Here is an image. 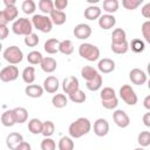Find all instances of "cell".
<instances>
[{
	"label": "cell",
	"instance_id": "obj_49",
	"mask_svg": "<svg viewBox=\"0 0 150 150\" xmlns=\"http://www.w3.org/2000/svg\"><path fill=\"white\" fill-rule=\"evenodd\" d=\"M141 13H142V15H143L145 19H149V18H150V2L145 4V5L142 7Z\"/></svg>",
	"mask_w": 150,
	"mask_h": 150
},
{
	"label": "cell",
	"instance_id": "obj_30",
	"mask_svg": "<svg viewBox=\"0 0 150 150\" xmlns=\"http://www.w3.org/2000/svg\"><path fill=\"white\" fill-rule=\"evenodd\" d=\"M59 52L63 55H71L74 52V46L70 40H62L59 45Z\"/></svg>",
	"mask_w": 150,
	"mask_h": 150
},
{
	"label": "cell",
	"instance_id": "obj_36",
	"mask_svg": "<svg viewBox=\"0 0 150 150\" xmlns=\"http://www.w3.org/2000/svg\"><path fill=\"white\" fill-rule=\"evenodd\" d=\"M39 9L45 14H50V12L54 9V5H53V1L52 0H40L39 4Z\"/></svg>",
	"mask_w": 150,
	"mask_h": 150
},
{
	"label": "cell",
	"instance_id": "obj_33",
	"mask_svg": "<svg viewBox=\"0 0 150 150\" xmlns=\"http://www.w3.org/2000/svg\"><path fill=\"white\" fill-rule=\"evenodd\" d=\"M110 48L115 54L121 55V54H125L129 50V43H128V41H123L120 43H111Z\"/></svg>",
	"mask_w": 150,
	"mask_h": 150
},
{
	"label": "cell",
	"instance_id": "obj_27",
	"mask_svg": "<svg viewBox=\"0 0 150 150\" xmlns=\"http://www.w3.org/2000/svg\"><path fill=\"white\" fill-rule=\"evenodd\" d=\"M52 104L57 109H62L68 104V98L64 94H55L52 98Z\"/></svg>",
	"mask_w": 150,
	"mask_h": 150
},
{
	"label": "cell",
	"instance_id": "obj_50",
	"mask_svg": "<svg viewBox=\"0 0 150 150\" xmlns=\"http://www.w3.org/2000/svg\"><path fill=\"white\" fill-rule=\"evenodd\" d=\"M9 34V29L7 26H0V41L5 40Z\"/></svg>",
	"mask_w": 150,
	"mask_h": 150
},
{
	"label": "cell",
	"instance_id": "obj_21",
	"mask_svg": "<svg viewBox=\"0 0 150 150\" xmlns=\"http://www.w3.org/2000/svg\"><path fill=\"white\" fill-rule=\"evenodd\" d=\"M0 121H1V124L4 127H8V128L9 127H13L14 124H16L13 109L12 110H6L5 112H2V115L0 117Z\"/></svg>",
	"mask_w": 150,
	"mask_h": 150
},
{
	"label": "cell",
	"instance_id": "obj_55",
	"mask_svg": "<svg viewBox=\"0 0 150 150\" xmlns=\"http://www.w3.org/2000/svg\"><path fill=\"white\" fill-rule=\"evenodd\" d=\"M4 4H5V7H12V6H16L15 4V0H4Z\"/></svg>",
	"mask_w": 150,
	"mask_h": 150
},
{
	"label": "cell",
	"instance_id": "obj_1",
	"mask_svg": "<svg viewBox=\"0 0 150 150\" xmlns=\"http://www.w3.org/2000/svg\"><path fill=\"white\" fill-rule=\"evenodd\" d=\"M91 130V123L86 117H79L74 122L70 123L68 128L69 137L71 138H81L82 136L87 135Z\"/></svg>",
	"mask_w": 150,
	"mask_h": 150
},
{
	"label": "cell",
	"instance_id": "obj_16",
	"mask_svg": "<svg viewBox=\"0 0 150 150\" xmlns=\"http://www.w3.org/2000/svg\"><path fill=\"white\" fill-rule=\"evenodd\" d=\"M21 142H23V136L19 132H11L6 137V145L11 150H15Z\"/></svg>",
	"mask_w": 150,
	"mask_h": 150
},
{
	"label": "cell",
	"instance_id": "obj_43",
	"mask_svg": "<svg viewBox=\"0 0 150 150\" xmlns=\"http://www.w3.org/2000/svg\"><path fill=\"white\" fill-rule=\"evenodd\" d=\"M41 150H55L56 149V143L52 137H45L41 141Z\"/></svg>",
	"mask_w": 150,
	"mask_h": 150
},
{
	"label": "cell",
	"instance_id": "obj_32",
	"mask_svg": "<svg viewBox=\"0 0 150 150\" xmlns=\"http://www.w3.org/2000/svg\"><path fill=\"white\" fill-rule=\"evenodd\" d=\"M102 83H103L102 75L98 74L94 80L86 82V87H87V89H89L90 91H96V90H98V89L102 87Z\"/></svg>",
	"mask_w": 150,
	"mask_h": 150
},
{
	"label": "cell",
	"instance_id": "obj_2",
	"mask_svg": "<svg viewBox=\"0 0 150 150\" xmlns=\"http://www.w3.org/2000/svg\"><path fill=\"white\" fill-rule=\"evenodd\" d=\"M79 55L89 62H94L100 59V49L93 43L84 42L79 47Z\"/></svg>",
	"mask_w": 150,
	"mask_h": 150
},
{
	"label": "cell",
	"instance_id": "obj_12",
	"mask_svg": "<svg viewBox=\"0 0 150 150\" xmlns=\"http://www.w3.org/2000/svg\"><path fill=\"white\" fill-rule=\"evenodd\" d=\"M73 34L76 39L86 40L91 35V27L87 23H79V25L75 26V28L73 30Z\"/></svg>",
	"mask_w": 150,
	"mask_h": 150
},
{
	"label": "cell",
	"instance_id": "obj_34",
	"mask_svg": "<svg viewBox=\"0 0 150 150\" xmlns=\"http://www.w3.org/2000/svg\"><path fill=\"white\" fill-rule=\"evenodd\" d=\"M129 48H131L134 53H142L145 49V43L142 39H134L129 43Z\"/></svg>",
	"mask_w": 150,
	"mask_h": 150
},
{
	"label": "cell",
	"instance_id": "obj_39",
	"mask_svg": "<svg viewBox=\"0 0 150 150\" xmlns=\"http://www.w3.org/2000/svg\"><path fill=\"white\" fill-rule=\"evenodd\" d=\"M137 143L142 148H146L150 145V132L149 131H141L137 136Z\"/></svg>",
	"mask_w": 150,
	"mask_h": 150
},
{
	"label": "cell",
	"instance_id": "obj_4",
	"mask_svg": "<svg viewBox=\"0 0 150 150\" xmlns=\"http://www.w3.org/2000/svg\"><path fill=\"white\" fill-rule=\"evenodd\" d=\"M30 21H32L33 28H36L38 30H40L42 33H49L53 28V23H52L48 15L34 14Z\"/></svg>",
	"mask_w": 150,
	"mask_h": 150
},
{
	"label": "cell",
	"instance_id": "obj_37",
	"mask_svg": "<svg viewBox=\"0 0 150 150\" xmlns=\"http://www.w3.org/2000/svg\"><path fill=\"white\" fill-rule=\"evenodd\" d=\"M55 131V124L52 121H45L42 122V135L45 137H50Z\"/></svg>",
	"mask_w": 150,
	"mask_h": 150
},
{
	"label": "cell",
	"instance_id": "obj_54",
	"mask_svg": "<svg viewBox=\"0 0 150 150\" xmlns=\"http://www.w3.org/2000/svg\"><path fill=\"white\" fill-rule=\"evenodd\" d=\"M143 105H144V108H145L146 110H150V95L145 96V98H144V101H143Z\"/></svg>",
	"mask_w": 150,
	"mask_h": 150
},
{
	"label": "cell",
	"instance_id": "obj_10",
	"mask_svg": "<svg viewBox=\"0 0 150 150\" xmlns=\"http://www.w3.org/2000/svg\"><path fill=\"white\" fill-rule=\"evenodd\" d=\"M129 79H130L131 83H134L136 86H142V84H144L146 82L148 76H146V74L142 69L134 68V69H131L129 71Z\"/></svg>",
	"mask_w": 150,
	"mask_h": 150
},
{
	"label": "cell",
	"instance_id": "obj_46",
	"mask_svg": "<svg viewBox=\"0 0 150 150\" xmlns=\"http://www.w3.org/2000/svg\"><path fill=\"white\" fill-rule=\"evenodd\" d=\"M141 29H142V35H143L144 40L146 42H150V21L146 20L145 22H143Z\"/></svg>",
	"mask_w": 150,
	"mask_h": 150
},
{
	"label": "cell",
	"instance_id": "obj_57",
	"mask_svg": "<svg viewBox=\"0 0 150 150\" xmlns=\"http://www.w3.org/2000/svg\"><path fill=\"white\" fill-rule=\"evenodd\" d=\"M134 150H145L144 148H142V146H139V148H135Z\"/></svg>",
	"mask_w": 150,
	"mask_h": 150
},
{
	"label": "cell",
	"instance_id": "obj_35",
	"mask_svg": "<svg viewBox=\"0 0 150 150\" xmlns=\"http://www.w3.org/2000/svg\"><path fill=\"white\" fill-rule=\"evenodd\" d=\"M42 59H43V56H42V54H41L39 50H32V52H29L28 55H27V61H28L30 64H33V66L40 64L41 61H42Z\"/></svg>",
	"mask_w": 150,
	"mask_h": 150
},
{
	"label": "cell",
	"instance_id": "obj_28",
	"mask_svg": "<svg viewBox=\"0 0 150 150\" xmlns=\"http://www.w3.org/2000/svg\"><path fill=\"white\" fill-rule=\"evenodd\" d=\"M74 146H75L74 141L69 136L61 137L60 141H59V144H57L59 150H74Z\"/></svg>",
	"mask_w": 150,
	"mask_h": 150
},
{
	"label": "cell",
	"instance_id": "obj_15",
	"mask_svg": "<svg viewBox=\"0 0 150 150\" xmlns=\"http://www.w3.org/2000/svg\"><path fill=\"white\" fill-rule=\"evenodd\" d=\"M115 25H116V18L112 14H103L98 18V26L104 30L111 29Z\"/></svg>",
	"mask_w": 150,
	"mask_h": 150
},
{
	"label": "cell",
	"instance_id": "obj_56",
	"mask_svg": "<svg viewBox=\"0 0 150 150\" xmlns=\"http://www.w3.org/2000/svg\"><path fill=\"white\" fill-rule=\"evenodd\" d=\"M87 1H88V2H95V4L98 2V0H87Z\"/></svg>",
	"mask_w": 150,
	"mask_h": 150
},
{
	"label": "cell",
	"instance_id": "obj_45",
	"mask_svg": "<svg viewBox=\"0 0 150 150\" xmlns=\"http://www.w3.org/2000/svg\"><path fill=\"white\" fill-rule=\"evenodd\" d=\"M23 42H25V45L27 47H35V46L39 45V36L35 33H32V34L25 36Z\"/></svg>",
	"mask_w": 150,
	"mask_h": 150
},
{
	"label": "cell",
	"instance_id": "obj_19",
	"mask_svg": "<svg viewBox=\"0 0 150 150\" xmlns=\"http://www.w3.org/2000/svg\"><path fill=\"white\" fill-rule=\"evenodd\" d=\"M43 88L39 84H28L26 88H25V93L28 97H32V98H38V97H41L43 95Z\"/></svg>",
	"mask_w": 150,
	"mask_h": 150
},
{
	"label": "cell",
	"instance_id": "obj_23",
	"mask_svg": "<svg viewBox=\"0 0 150 150\" xmlns=\"http://www.w3.org/2000/svg\"><path fill=\"white\" fill-rule=\"evenodd\" d=\"M22 80L25 83L27 84H33V82L35 81V68L33 66H28L22 70Z\"/></svg>",
	"mask_w": 150,
	"mask_h": 150
},
{
	"label": "cell",
	"instance_id": "obj_53",
	"mask_svg": "<svg viewBox=\"0 0 150 150\" xmlns=\"http://www.w3.org/2000/svg\"><path fill=\"white\" fill-rule=\"evenodd\" d=\"M143 123L145 127H150V112H145L143 115Z\"/></svg>",
	"mask_w": 150,
	"mask_h": 150
},
{
	"label": "cell",
	"instance_id": "obj_31",
	"mask_svg": "<svg viewBox=\"0 0 150 150\" xmlns=\"http://www.w3.org/2000/svg\"><path fill=\"white\" fill-rule=\"evenodd\" d=\"M118 1L117 0H104L103 1V11L107 12V14H114L118 9Z\"/></svg>",
	"mask_w": 150,
	"mask_h": 150
},
{
	"label": "cell",
	"instance_id": "obj_51",
	"mask_svg": "<svg viewBox=\"0 0 150 150\" xmlns=\"http://www.w3.org/2000/svg\"><path fill=\"white\" fill-rule=\"evenodd\" d=\"M15 150H32V145H30L28 142L23 141V142H21V143L16 146Z\"/></svg>",
	"mask_w": 150,
	"mask_h": 150
},
{
	"label": "cell",
	"instance_id": "obj_41",
	"mask_svg": "<svg viewBox=\"0 0 150 150\" xmlns=\"http://www.w3.org/2000/svg\"><path fill=\"white\" fill-rule=\"evenodd\" d=\"M68 96H69V100L71 102H74V103H83L87 100V96H86L84 91H82L81 89L76 90L75 93H73V94H70Z\"/></svg>",
	"mask_w": 150,
	"mask_h": 150
},
{
	"label": "cell",
	"instance_id": "obj_59",
	"mask_svg": "<svg viewBox=\"0 0 150 150\" xmlns=\"http://www.w3.org/2000/svg\"><path fill=\"white\" fill-rule=\"evenodd\" d=\"M0 66H1V63H0Z\"/></svg>",
	"mask_w": 150,
	"mask_h": 150
},
{
	"label": "cell",
	"instance_id": "obj_18",
	"mask_svg": "<svg viewBox=\"0 0 150 150\" xmlns=\"http://www.w3.org/2000/svg\"><path fill=\"white\" fill-rule=\"evenodd\" d=\"M49 19L52 21L53 25H56V26H61L66 22L67 20V15L63 11H56V9H53L49 14Z\"/></svg>",
	"mask_w": 150,
	"mask_h": 150
},
{
	"label": "cell",
	"instance_id": "obj_48",
	"mask_svg": "<svg viewBox=\"0 0 150 150\" xmlns=\"http://www.w3.org/2000/svg\"><path fill=\"white\" fill-rule=\"evenodd\" d=\"M53 5H54V9H56V11H63L68 6V0H55L53 2Z\"/></svg>",
	"mask_w": 150,
	"mask_h": 150
},
{
	"label": "cell",
	"instance_id": "obj_24",
	"mask_svg": "<svg viewBox=\"0 0 150 150\" xmlns=\"http://www.w3.org/2000/svg\"><path fill=\"white\" fill-rule=\"evenodd\" d=\"M13 111H14V116H15L16 123L22 124V123L27 122V120H28V111H27L26 108H23V107H16V108L13 109Z\"/></svg>",
	"mask_w": 150,
	"mask_h": 150
},
{
	"label": "cell",
	"instance_id": "obj_20",
	"mask_svg": "<svg viewBox=\"0 0 150 150\" xmlns=\"http://www.w3.org/2000/svg\"><path fill=\"white\" fill-rule=\"evenodd\" d=\"M84 18L87 20H96L98 19L101 15H102V9L98 7V6H88L86 9H84Z\"/></svg>",
	"mask_w": 150,
	"mask_h": 150
},
{
	"label": "cell",
	"instance_id": "obj_42",
	"mask_svg": "<svg viewBox=\"0 0 150 150\" xmlns=\"http://www.w3.org/2000/svg\"><path fill=\"white\" fill-rule=\"evenodd\" d=\"M100 97H101V101L111 100V98L116 97V93H115V90H114L111 87H104V88L101 90Z\"/></svg>",
	"mask_w": 150,
	"mask_h": 150
},
{
	"label": "cell",
	"instance_id": "obj_44",
	"mask_svg": "<svg viewBox=\"0 0 150 150\" xmlns=\"http://www.w3.org/2000/svg\"><path fill=\"white\" fill-rule=\"evenodd\" d=\"M142 4H143V0H123V1H122V6H123L125 9H129V11L136 9V8L139 7Z\"/></svg>",
	"mask_w": 150,
	"mask_h": 150
},
{
	"label": "cell",
	"instance_id": "obj_14",
	"mask_svg": "<svg viewBox=\"0 0 150 150\" xmlns=\"http://www.w3.org/2000/svg\"><path fill=\"white\" fill-rule=\"evenodd\" d=\"M59 87H60V82H59L57 77L50 75V76H48L47 79H45V81H43V87H42V88H43L45 91H47V93H49V94H54V93L57 91Z\"/></svg>",
	"mask_w": 150,
	"mask_h": 150
},
{
	"label": "cell",
	"instance_id": "obj_17",
	"mask_svg": "<svg viewBox=\"0 0 150 150\" xmlns=\"http://www.w3.org/2000/svg\"><path fill=\"white\" fill-rule=\"evenodd\" d=\"M40 67L41 69L45 71V73H54L56 70V67H57V63H56V60L50 57V56H47V57H43L41 63H40Z\"/></svg>",
	"mask_w": 150,
	"mask_h": 150
},
{
	"label": "cell",
	"instance_id": "obj_22",
	"mask_svg": "<svg viewBox=\"0 0 150 150\" xmlns=\"http://www.w3.org/2000/svg\"><path fill=\"white\" fill-rule=\"evenodd\" d=\"M98 74H100V73L97 71V69L94 68V67H91V66H84V67H82V69H81V76L86 80V82L94 80Z\"/></svg>",
	"mask_w": 150,
	"mask_h": 150
},
{
	"label": "cell",
	"instance_id": "obj_40",
	"mask_svg": "<svg viewBox=\"0 0 150 150\" xmlns=\"http://www.w3.org/2000/svg\"><path fill=\"white\" fill-rule=\"evenodd\" d=\"M21 9L25 14H33L36 9V4L33 0H25L21 4Z\"/></svg>",
	"mask_w": 150,
	"mask_h": 150
},
{
	"label": "cell",
	"instance_id": "obj_38",
	"mask_svg": "<svg viewBox=\"0 0 150 150\" xmlns=\"http://www.w3.org/2000/svg\"><path fill=\"white\" fill-rule=\"evenodd\" d=\"M4 12H5V14H6V18H7L8 22H9V21H13V22H14V21L18 19V15H19V9H18V7H16V6H12V7H5Z\"/></svg>",
	"mask_w": 150,
	"mask_h": 150
},
{
	"label": "cell",
	"instance_id": "obj_9",
	"mask_svg": "<svg viewBox=\"0 0 150 150\" xmlns=\"http://www.w3.org/2000/svg\"><path fill=\"white\" fill-rule=\"evenodd\" d=\"M112 120H114L115 124L120 128H127L130 124V118H129L128 114L122 109H116L112 112Z\"/></svg>",
	"mask_w": 150,
	"mask_h": 150
},
{
	"label": "cell",
	"instance_id": "obj_8",
	"mask_svg": "<svg viewBox=\"0 0 150 150\" xmlns=\"http://www.w3.org/2000/svg\"><path fill=\"white\" fill-rule=\"evenodd\" d=\"M62 89L66 94L70 95L80 89V82L76 76H68L62 82Z\"/></svg>",
	"mask_w": 150,
	"mask_h": 150
},
{
	"label": "cell",
	"instance_id": "obj_3",
	"mask_svg": "<svg viewBox=\"0 0 150 150\" xmlns=\"http://www.w3.org/2000/svg\"><path fill=\"white\" fill-rule=\"evenodd\" d=\"M12 30L15 35H23L27 36L33 33V25L32 21L27 18H19L12 25Z\"/></svg>",
	"mask_w": 150,
	"mask_h": 150
},
{
	"label": "cell",
	"instance_id": "obj_29",
	"mask_svg": "<svg viewBox=\"0 0 150 150\" xmlns=\"http://www.w3.org/2000/svg\"><path fill=\"white\" fill-rule=\"evenodd\" d=\"M127 41V33L122 28H115L111 34V43H120Z\"/></svg>",
	"mask_w": 150,
	"mask_h": 150
},
{
	"label": "cell",
	"instance_id": "obj_13",
	"mask_svg": "<svg viewBox=\"0 0 150 150\" xmlns=\"http://www.w3.org/2000/svg\"><path fill=\"white\" fill-rule=\"evenodd\" d=\"M115 61L111 60V59H108V57H104V59H101L97 63V71L98 73H102V74H109L111 71L115 70Z\"/></svg>",
	"mask_w": 150,
	"mask_h": 150
},
{
	"label": "cell",
	"instance_id": "obj_25",
	"mask_svg": "<svg viewBox=\"0 0 150 150\" xmlns=\"http://www.w3.org/2000/svg\"><path fill=\"white\" fill-rule=\"evenodd\" d=\"M59 45H60V41L55 38H52L45 42L43 48L48 54H55L59 52Z\"/></svg>",
	"mask_w": 150,
	"mask_h": 150
},
{
	"label": "cell",
	"instance_id": "obj_6",
	"mask_svg": "<svg viewBox=\"0 0 150 150\" xmlns=\"http://www.w3.org/2000/svg\"><path fill=\"white\" fill-rule=\"evenodd\" d=\"M120 97L128 105H135L137 103V101H138L134 88L131 86H129V84H123L120 88Z\"/></svg>",
	"mask_w": 150,
	"mask_h": 150
},
{
	"label": "cell",
	"instance_id": "obj_5",
	"mask_svg": "<svg viewBox=\"0 0 150 150\" xmlns=\"http://www.w3.org/2000/svg\"><path fill=\"white\" fill-rule=\"evenodd\" d=\"M4 59L9 63V64H19L23 60V53L18 46H9L7 47L4 53H2Z\"/></svg>",
	"mask_w": 150,
	"mask_h": 150
},
{
	"label": "cell",
	"instance_id": "obj_7",
	"mask_svg": "<svg viewBox=\"0 0 150 150\" xmlns=\"http://www.w3.org/2000/svg\"><path fill=\"white\" fill-rule=\"evenodd\" d=\"M19 77V69L16 66H6L0 70V80L2 82H12Z\"/></svg>",
	"mask_w": 150,
	"mask_h": 150
},
{
	"label": "cell",
	"instance_id": "obj_26",
	"mask_svg": "<svg viewBox=\"0 0 150 150\" xmlns=\"http://www.w3.org/2000/svg\"><path fill=\"white\" fill-rule=\"evenodd\" d=\"M28 130L33 135H40L42 132V122L39 118H30L28 121Z\"/></svg>",
	"mask_w": 150,
	"mask_h": 150
},
{
	"label": "cell",
	"instance_id": "obj_58",
	"mask_svg": "<svg viewBox=\"0 0 150 150\" xmlns=\"http://www.w3.org/2000/svg\"><path fill=\"white\" fill-rule=\"evenodd\" d=\"M1 49H2V45H1V42H0V52H1Z\"/></svg>",
	"mask_w": 150,
	"mask_h": 150
},
{
	"label": "cell",
	"instance_id": "obj_11",
	"mask_svg": "<svg viewBox=\"0 0 150 150\" xmlns=\"http://www.w3.org/2000/svg\"><path fill=\"white\" fill-rule=\"evenodd\" d=\"M94 134L98 137H104L109 132V123L105 118H97L94 122Z\"/></svg>",
	"mask_w": 150,
	"mask_h": 150
},
{
	"label": "cell",
	"instance_id": "obj_52",
	"mask_svg": "<svg viewBox=\"0 0 150 150\" xmlns=\"http://www.w3.org/2000/svg\"><path fill=\"white\" fill-rule=\"evenodd\" d=\"M8 20L6 18V14L4 11H0V26H7Z\"/></svg>",
	"mask_w": 150,
	"mask_h": 150
},
{
	"label": "cell",
	"instance_id": "obj_47",
	"mask_svg": "<svg viewBox=\"0 0 150 150\" xmlns=\"http://www.w3.org/2000/svg\"><path fill=\"white\" fill-rule=\"evenodd\" d=\"M101 103H102L103 108H105V109H108V110H112V109H115V108L117 107L118 100H117V97H114V98H111V100L101 101Z\"/></svg>",
	"mask_w": 150,
	"mask_h": 150
}]
</instances>
